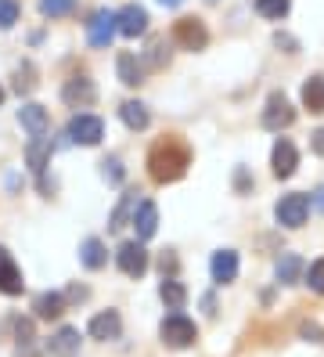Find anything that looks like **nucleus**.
Here are the masks:
<instances>
[{
  "instance_id": "1",
  "label": "nucleus",
  "mask_w": 324,
  "mask_h": 357,
  "mask_svg": "<svg viewBox=\"0 0 324 357\" xmlns=\"http://www.w3.org/2000/svg\"><path fill=\"white\" fill-rule=\"evenodd\" d=\"M187 166H191V149L184 144V137L169 134V137H159L155 144H151V152H148V174H151V181L173 184V181H180L187 174Z\"/></svg>"
},
{
  "instance_id": "2",
  "label": "nucleus",
  "mask_w": 324,
  "mask_h": 357,
  "mask_svg": "<svg viewBox=\"0 0 324 357\" xmlns=\"http://www.w3.org/2000/svg\"><path fill=\"white\" fill-rule=\"evenodd\" d=\"M159 335H162V343L169 350H184V347H191L194 340H199V328H194V321L184 318V314H169V318L159 325Z\"/></svg>"
},
{
  "instance_id": "3",
  "label": "nucleus",
  "mask_w": 324,
  "mask_h": 357,
  "mask_svg": "<svg viewBox=\"0 0 324 357\" xmlns=\"http://www.w3.org/2000/svg\"><path fill=\"white\" fill-rule=\"evenodd\" d=\"M307 213H310V199H307V195H299V192L281 195L277 206H274L277 224H285V227H302V224H307Z\"/></svg>"
},
{
  "instance_id": "4",
  "label": "nucleus",
  "mask_w": 324,
  "mask_h": 357,
  "mask_svg": "<svg viewBox=\"0 0 324 357\" xmlns=\"http://www.w3.org/2000/svg\"><path fill=\"white\" fill-rule=\"evenodd\" d=\"M173 40L184 47V51H202L209 44V33L202 18H177L173 22Z\"/></svg>"
},
{
  "instance_id": "5",
  "label": "nucleus",
  "mask_w": 324,
  "mask_h": 357,
  "mask_svg": "<svg viewBox=\"0 0 324 357\" xmlns=\"http://www.w3.org/2000/svg\"><path fill=\"white\" fill-rule=\"evenodd\" d=\"M295 123V109L288 105L285 94H270L267 98V109H263V127L267 130H285Z\"/></svg>"
},
{
  "instance_id": "6",
  "label": "nucleus",
  "mask_w": 324,
  "mask_h": 357,
  "mask_svg": "<svg viewBox=\"0 0 324 357\" xmlns=\"http://www.w3.org/2000/svg\"><path fill=\"white\" fill-rule=\"evenodd\" d=\"M69 137H72L76 144H98V141L105 137V123H101L98 116L79 112V116L69 119Z\"/></svg>"
},
{
  "instance_id": "7",
  "label": "nucleus",
  "mask_w": 324,
  "mask_h": 357,
  "mask_svg": "<svg viewBox=\"0 0 324 357\" xmlns=\"http://www.w3.org/2000/svg\"><path fill=\"white\" fill-rule=\"evenodd\" d=\"M116 260H119V271H123V275H130V278H141L144 271H148V253H144L141 242H123Z\"/></svg>"
},
{
  "instance_id": "8",
  "label": "nucleus",
  "mask_w": 324,
  "mask_h": 357,
  "mask_svg": "<svg viewBox=\"0 0 324 357\" xmlns=\"http://www.w3.org/2000/svg\"><path fill=\"white\" fill-rule=\"evenodd\" d=\"M18 123L29 130V137H43L51 130V112L43 109V105H36V101H26L18 109Z\"/></svg>"
},
{
  "instance_id": "9",
  "label": "nucleus",
  "mask_w": 324,
  "mask_h": 357,
  "mask_svg": "<svg viewBox=\"0 0 324 357\" xmlns=\"http://www.w3.org/2000/svg\"><path fill=\"white\" fill-rule=\"evenodd\" d=\"M116 36V15L112 11H94L91 22H86V40H91L94 47H108Z\"/></svg>"
},
{
  "instance_id": "10",
  "label": "nucleus",
  "mask_w": 324,
  "mask_h": 357,
  "mask_svg": "<svg viewBox=\"0 0 324 357\" xmlns=\"http://www.w3.org/2000/svg\"><path fill=\"white\" fill-rule=\"evenodd\" d=\"M22 289H26V282H22L18 264L11 260L8 249L0 245V292H4V296H22Z\"/></svg>"
},
{
  "instance_id": "11",
  "label": "nucleus",
  "mask_w": 324,
  "mask_h": 357,
  "mask_svg": "<svg viewBox=\"0 0 324 357\" xmlns=\"http://www.w3.org/2000/svg\"><path fill=\"white\" fill-rule=\"evenodd\" d=\"M134 231H137V242H148L151 235L159 231V206L151 202V199H144L141 206H137V213H134Z\"/></svg>"
},
{
  "instance_id": "12",
  "label": "nucleus",
  "mask_w": 324,
  "mask_h": 357,
  "mask_svg": "<svg viewBox=\"0 0 324 357\" xmlns=\"http://www.w3.org/2000/svg\"><path fill=\"white\" fill-rule=\"evenodd\" d=\"M86 332L94 335V340H119V332H123V318L116 310H101V314H94L91 318V325H86Z\"/></svg>"
},
{
  "instance_id": "13",
  "label": "nucleus",
  "mask_w": 324,
  "mask_h": 357,
  "mask_svg": "<svg viewBox=\"0 0 324 357\" xmlns=\"http://www.w3.org/2000/svg\"><path fill=\"white\" fill-rule=\"evenodd\" d=\"M270 162H274V177H292V174H295V166H299V152H295V144H292L288 137H281V141L274 144Z\"/></svg>"
},
{
  "instance_id": "14",
  "label": "nucleus",
  "mask_w": 324,
  "mask_h": 357,
  "mask_svg": "<svg viewBox=\"0 0 324 357\" xmlns=\"http://www.w3.org/2000/svg\"><path fill=\"white\" fill-rule=\"evenodd\" d=\"M116 29L123 36H141L148 29V11L141 4H126L119 15H116Z\"/></svg>"
},
{
  "instance_id": "15",
  "label": "nucleus",
  "mask_w": 324,
  "mask_h": 357,
  "mask_svg": "<svg viewBox=\"0 0 324 357\" xmlns=\"http://www.w3.org/2000/svg\"><path fill=\"white\" fill-rule=\"evenodd\" d=\"M209 271H213V282H216V285L234 282V278H238V253H234V249H220V253H213Z\"/></svg>"
},
{
  "instance_id": "16",
  "label": "nucleus",
  "mask_w": 324,
  "mask_h": 357,
  "mask_svg": "<svg viewBox=\"0 0 324 357\" xmlns=\"http://www.w3.org/2000/svg\"><path fill=\"white\" fill-rule=\"evenodd\" d=\"M47 350H51V357H76L79 354V328H58L51 340H47Z\"/></svg>"
},
{
  "instance_id": "17",
  "label": "nucleus",
  "mask_w": 324,
  "mask_h": 357,
  "mask_svg": "<svg viewBox=\"0 0 324 357\" xmlns=\"http://www.w3.org/2000/svg\"><path fill=\"white\" fill-rule=\"evenodd\" d=\"M61 98H65V105H72V109H79V105H91V101H94V83L86 79V76H72L69 83H65Z\"/></svg>"
},
{
  "instance_id": "18",
  "label": "nucleus",
  "mask_w": 324,
  "mask_h": 357,
  "mask_svg": "<svg viewBox=\"0 0 324 357\" xmlns=\"http://www.w3.org/2000/svg\"><path fill=\"white\" fill-rule=\"evenodd\" d=\"M302 109L321 116L324 112V76H310L302 83Z\"/></svg>"
},
{
  "instance_id": "19",
  "label": "nucleus",
  "mask_w": 324,
  "mask_h": 357,
  "mask_svg": "<svg viewBox=\"0 0 324 357\" xmlns=\"http://www.w3.org/2000/svg\"><path fill=\"white\" fill-rule=\"evenodd\" d=\"M33 310H36V318H43V321L61 318V314H65V296H61V292H40Z\"/></svg>"
},
{
  "instance_id": "20",
  "label": "nucleus",
  "mask_w": 324,
  "mask_h": 357,
  "mask_svg": "<svg viewBox=\"0 0 324 357\" xmlns=\"http://www.w3.org/2000/svg\"><path fill=\"white\" fill-rule=\"evenodd\" d=\"M26 159H29V170L43 177V170H47V162H51V141L47 137H33L29 149H26Z\"/></svg>"
},
{
  "instance_id": "21",
  "label": "nucleus",
  "mask_w": 324,
  "mask_h": 357,
  "mask_svg": "<svg viewBox=\"0 0 324 357\" xmlns=\"http://www.w3.org/2000/svg\"><path fill=\"white\" fill-rule=\"evenodd\" d=\"M79 260H83V267H91V271H101V267L108 264L105 242H101V238H86V242L79 245Z\"/></svg>"
},
{
  "instance_id": "22",
  "label": "nucleus",
  "mask_w": 324,
  "mask_h": 357,
  "mask_svg": "<svg viewBox=\"0 0 324 357\" xmlns=\"http://www.w3.org/2000/svg\"><path fill=\"white\" fill-rule=\"evenodd\" d=\"M274 275H277V282H281V285H295V282H299V275H302V257L285 253V257L277 260Z\"/></svg>"
},
{
  "instance_id": "23",
  "label": "nucleus",
  "mask_w": 324,
  "mask_h": 357,
  "mask_svg": "<svg viewBox=\"0 0 324 357\" xmlns=\"http://www.w3.org/2000/svg\"><path fill=\"white\" fill-rule=\"evenodd\" d=\"M159 296H162V303L177 314V310H184V303H187V289L180 285V282H173V278H166L162 285H159Z\"/></svg>"
},
{
  "instance_id": "24",
  "label": "nucleus",
  "mask_w": 324,
  "mask_h": 357,
  "mask_svg": "<svg viewBox=\"0 0 324 357\" xmlns=\"http://www.w3.org/2000/svg\"><path fill=\"white\" fill-rule=\"evenodd\" d=\"M137 192H126L123 199H119V206H116V213H112V220H108V231H119V227H126V220L137 213Z\"/></svg>"
},
{
  "instance_id": "25",
  "label": "nucleus",
  "mask_w": 324,
  "mask_h": 357,
  "mask_svg": "<svg viewBox=\"0 0 324 357\" xmlns=\"http://www.w3.org/2000/svg\"><path fill=\"white\" fill-rule=\"evenodd\" d=\"M116 69H119V79L126 83V87H137V83H141V61L130 54V51H119Z\"/></svg>"
},
{
  "instance_id": "26",
  "label": "nucleus",
  "mask_w": 324,
  "mask_h": 357,
  "mask_svg": "<svg viewBox=\"0 0 324 357\" xmlns=\"http://www.w3.org/2000/svg\"><path fill=\"white\" fill-rule=\"evenodd\" d=\"M119 116H123V123H126L130 130H144L148 127V109H144L141 101H123L119 105Z\"/></svg>"
},
{
  "instance_id": "27",
  "label": "nucleus",
  "mask_w": 324,
  "mask_h": 357,
  "mask_svg": "<svg viewBox=\"0 0 324 357\" xmlns=\"http://www.w3.org/2000/svg\"><path fill=\"white\" fill-rule=\"evenodd\" d=\"M292 8V0H256V11L263 18H285Z\"/></svg>"
},
{
  "instance_id": "28",
  "label": "nucleus",
  "mask_w": 324,
  "mask_h": 357,
  "mask_svg": "<svg viewBox=\"0 0 324 357\" xmlns=\"http://www.w3.org/2000/svg\"><path fill=\"white\" fill-rule=\"evenodd\" d=\"M166 61H169L166 44H162V40H151V47H148V54H144V66H151V69H162Z\"/></svg>"
},
{
  "instance_id": "29",
  "label": "nucleus",
  "mask_w": 324,
  "mask_h": 357,
  "mask_svg": "<svg viewBox=\"0 0 324 357\" xmlns=\"http://www.w3.org/2000/svg\"><path fill=\"white\" fill-rule=\"evenodd\" d=\"M33 76H36V73H33V66L26 61V66L18 69V76H15V91H18V94H29V91L36 87V79H33Z\"/></svg>"
},
{
  "instance_id": "30",
  "label": "nucleus",
  "mask_w": 324,
  "mask_h": 357,
  "mask_svg": "<svg viewBox=\"0 0 324 357\" xmlns=\"http://www.w3.org/2000/svg\"><path fill=\"white\" fill-rule=\"evenodd\" d=\"M72 4H76V0H40V11L51 15V18H58V15H69Z\"/></svg>"
},
{
  "instance_id": "31",
  "label": "nucleus",
  "mask_w": 324,
  "mask_h": 357,
  "mask_svg": "<svg viewBox=\"0 0 324 357\" xmlns=\"http://www.w3.org/2000/svg\"><path fill=\"white\" fill-rule=\"evenodd\" d=\"M307 285H310L314 292H324V260H314V264L307 267Z\"/></svg>"
},
{
  "instance_id": "32",
  "label": "nucleus",
  "mask_w": 324,
  "mask_h": 357,
  "mask_svg": "<svg viewBox=\"0 0 324 357\" xmlns=\"http://www.w3.org/2000/svg\"><path fill=\"white\" fill-rule=\"evenodd\" d=\"M18 22V0H0V29Z\"/></svg>"
},
{
  "instance_id": "33",
  "label": "nucleus",
  "mask_w": 324,
  "mask_h": 357,
  "mask_svg": "<svg viewBox=\"0 0 324 357\" xmlns=\"http://www.w3.org/2000/svg\"><path fill=\"white\" fill-rule=\"evenodd\" d=\"M101 166H105V170H101V174H105V181H112V184H119V181H123V162H119L116 155H112V159H105Z\"/></svg>"
},
{
  "instance_id": "34",
  "label": "nucleus",
  "mask_w": 324,
  "mask_h": 357,
  "mask_svg": "<svg viewBox=\"0 0 324 357\" xmlns=\"http://www.w3.org/2000/svg\"><path fill=\"white\" fill-rule=\"evenodd\" d=\"M15 332H18V343H33V321H15Z\"/></svg>"
},
{
  "instance_id": "35",
  "label": "nucleus",
  "mask_w": 324,
  "mask_h": 357,
  "mask_svg": "<svg viewBox=\"0 0 324 357\" xmlns=\"http://www.w3.org/2000/svg\"><path fill=\"white\" fill-rule=\"evenodd\" d=\"M299 332H302V335H307V340H314V343H324V332H321L317 325H302Z\"/></svg>"
},
{
  "instance_id": "36",
  "label": "nucleus",
  "mask_w": 324,
  "mask_h": 357,
  "mask_svg": "<svg viewBox=\"0 0 324 357\" xmlns=\"http://www.w3.org/2000/svg\"><path fill=\"white\" fill-rule=\"evenodd\" d=\"M159 4H162V8H180L184 0H159Z\"/></svg>"
},
{
  "instance_id": "37",
  "label": "nucleus",
  "mask_w": 324,
  "mask_h": 357,
  "mask_svg": "<svg viewBox=\"0 0 324 357\" xmlns=\"http://www.w3.org/2000/svg\"><path fill=\"white\" fill-rule=\"evenodd\" d=\"M0 101H4V87H0Z\"/></svg>"
}]
</instances>
